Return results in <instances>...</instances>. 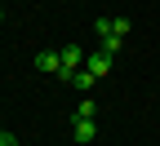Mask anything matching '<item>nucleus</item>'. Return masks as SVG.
<instances>
[{
  "label": "nucleus",
  "mask_w": 160,
  "mask_h": 146,
  "mask_svg": "<svg viewBox=\"0 0 160 146\" xmlns=\"http://www.w3.org/2000/svg\"><path fill=\"white\" fill-rule=\"evenodd\" d=\"M58 58H62V71H58V75H71V71L85 67V49H80V45H62V53H58Z\"/></svg>",
  "instance_id": "1"
},
{
  "label": "nucleus",
  "mask_w": 160,
  "mask_h": 146,
  "mask_svg": "<svg viewBox=\"0 0 160 146\" xmlns=\"http://www.w3.org/2000/svg\"><path fill=\"white\" fill-rule=\"evenodd\" d=\"M85 71L102 80V75L111 71V53H102V49H93V53H85Z\"/></svg>",
  "instance_id": "2"
},
{
  "label": "nucleus",
  "mask_w": 160,
  "mask_h": 146,
  "mask_svg": "<svg viewBox=\"0 0 160 146\" xmlns=\"http://www.w3.org/2000/svg\"><path fill=\"white\" fill-rule=\"evenodd\" d=\"M36 71H49V75H58V71H62V58H58L53 49H40V53H36Z\"/></svg>",
  "instance_id": "3"
},
{
  "label": "nucleus",
  "mask_w": 160,
  "mask_h": 146,
  "mask_svg": "<svg viewBox=\"0 0 160 146\" xmlns=\"http://www.w3.org/2000/svg\"><path fill=\"white\" fill-rule=\"evenodd\" d=\"M62 84H71V89H80V93H89V89L98 84V75H89L85 67H80V71H71V75H62Z\"/></svg>",
  "instance_id": "4"
},
{
  "label": "nucleus",
  "mask_w": 160,
  "mask_h": 146,
  "mask_svg": "<svg viewBox=\"0 0 160 146\" xmlns=\"http://www.w3.org/2000/svg\"><path fill=\"white\" fill-rule=\"evenodd\" d=\"M71 133H76V142H98V124L93 120H71Z\"/></svg>",
  "instance_id": "5"
},
{
  "label": "nucleus",
  "mask_w": 160,
  "mask_h": 146,
  "mask_svg": "<svg viewBox=\"0 0 160 146\" xmlns=\"http://www.w3.org/2000/svg\"><path fill=\"white\" fill-rule=\"evenodd\" d=\"M93 115H98V106H93L89 97H85V102H80V106L71 111V120H93Z\"/></svg>",
  "instance_id": "6"
},
{
  "label": "nucleus",
  "mask_w": 160,
  "mask_h": 146,
  "mask_svg": "<svg viewBox=\"0 0 160 146\" xmlns=\"http://www.w3.org/2000/svg\"><path fill=\"white\" fill-rule=\"evenodd\" d=\"M93 31H98V40H107V35H116V27H111V18H102V13H98V22H93Z\"/></svg>",
  "instance_id": "7"
},
{
  "label": "nucleus",
  "mask_w": 160,
  "mask_h": 146,
  "mask_svg": "<svg viewBox=\"0 0 160 146\" xmlns=\"http://www.w3.org/2000/svg\"><path fill=\"white\" fill-rule=\"evenodd\" d=\"M111 27H116V35H120V40H125V35H129V18H111Z\"/></svg>",
  "instance_id": "8"
},
{
  "label": "nucleus",
  "mask_w": 160,
  "mask_h": 146,
  "mask_svg": "<svg viewBox=\"0 0 160 146\" xmlns=\"http://www.w3.org/2000/svg\"><path fill=\"white\" fill-rule=\"evenodd\" d=\"M0 146H18V137L13 133H0Z\"/></svg>",
  "instance_id": "9"
},
{
  "label": "nucleus",
  "mask_w": 160,
  "mask_h": 146,
  "mask_svg": "<svg viewBox=\"0 0 160 146\" xmlns=\"http://www.w3.org/2000/svg\"><path fill=\"white\" fill-rule=\"evenodd\" d=\"M0 22H5V9H0Z\"/></svg>",
  "instance_id": "10"
}]
</instances>
